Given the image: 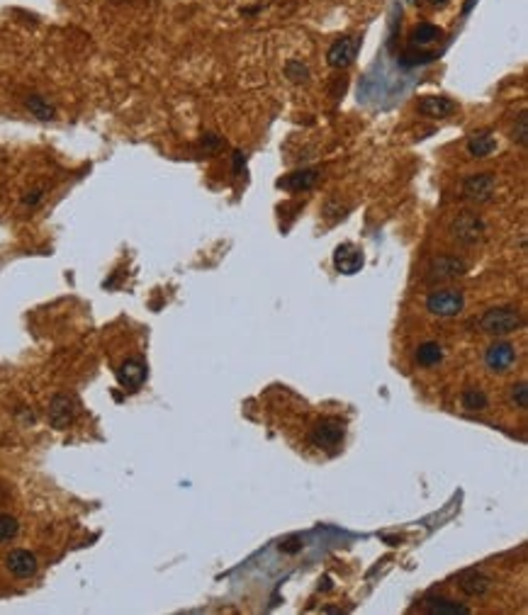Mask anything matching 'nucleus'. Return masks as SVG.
<instances>
[{"label":"nucleus","mask_w":528,"mask_h":615,"mask_svg":"<svg viewBox=\"0 0 528 615\" xmlns=\"http://www.w3.org/2000/svg\"><path fill=\"white\" fill-rule=\"evenodd\" d=\"M524 326V316L516 306H492L479 316V329L487 336H509Z\"/></svg>","instance_id":"nucleus-1"},{"label":"nucleus","mask_w":528,"mask_h":615,"mask_svg":"<svg viewBox=\"0 0 528 615\" xmlns=\"http://www.w3.org/2000/svg\"><path fill=\"white\" fill-rule=\"evenodd\" d=\"M487 234V224L479 215L474 212H460L458 217L450 222V236L453 241H458L460 246H474L484 239Z\"/></svg>","instance_id":"nucleus-2"},{"label":"nucleus","mask_w":528,"mask_h":615,"mask_svg":"<svg viewBox=\"0 0 528 615\" xmlns=\"http://www.w3.org/2000/svg\"><path fill=\"white\" fill-rule=\"evenodd\" d=\"M465 309V294L460 289H434L426 297V311L438 319H453Z\"/></svg>","instance_id":"nucleus-3"},{"label":"nucleus","mask_w":528,"mask_h":615,"mask_svg":"<svg viewBox=\"0 0 528 615\" xmlns=\"http://www.w3.org/2000/svg\"><path fill=\"white\" fill-rule=\"evenodd\" d=\"M467 260L458 256H436L426 268V282L429 285H443V282H453L467 273Z\"/></svg>","instance_id":"nucleus-4"},{"label":"nucleus","mask_w":528,"mask_h":615,"mask_svg":"<svg viewBox=\"0 0 528 615\" xmlns=\"http://www.w3.org/2000/svg\"><path fill=\"white\" fill-rule=\"evenodd\" d=\"M343 435H346V423L341 418L326 416L322 421L314 423L310 443L314 448H319V450H331V448H336L343 440Z\"/></svg>","instance_id":"nucleus-5"},{"label":"nucleus","mask_w":528,"mask_h":615,"mask_svg":"<svg viewBox=\"0 0 528 615\" xmlns=\"http://www.w3.org/2000/svg\"><path fill=\"white\" fill-rule=\"evenodd\" d=\"M497 178L494 173H472L462 180V195L474 205H487L494 200Z\"/></svg>","instance_id":"nucleus-6"},{"label":"nucleus","mask_w":528,"mask_h":615,"mask_svg":"<svg viewBox=\"0 0 528 615\" xmlns=\"http://www.w3.org/2000/svg\"><path fill=\"white\" fill-rule=\"evenodd\" d=\"M46 416H49L51 428L64 430L76 421V416H78V404H76V399L68 397V394H54L49 401V409H46Z\"/></svg>","instance_id":"nucleus-7"},{"label":"nucleus","mask_w":528,"mask_h":615,"mask_svg":"<svg viewBox=\"0 0 528 615\" xmlns=\"http://www.w3.org/2000/svg\"><path fill=\"white\" fill-rule=\"evenodd\" d=\"M516 346L509 341H497L492 343V346L487 348V353H484V365H487L489 372H497V375H502V372H509L514 368L516 363Z\"/></svg>","instance_id":"nucleus-8"},{"label":"nucleus","mask_w":528,"mask_h":615,"mask_svg":"<svg viewBox=\"0 0 528 615\" xmlns=\"http://www.w3.org/2000/svg\"><path fill=\"white\" fill-rule=\"evenodd\" d=\"M358 49H360L358 37H341L329 46L326 61H329L331 68H348L355 61V56H358Z\"/></svg>","instance_id":"nucleus-9"},{"label":"nucleus","mask_w":528,"mask_h":615,"mask_svg":"<svg viewBox=\"0 0 528 615\" xmlns=\"http://www.w3.org/2000/svg\"><path fill=\"white\" fill-rule=\"evenodd\" d=\"M146 375H149L146 363L139 358H127L120 368H117V382H120V387H124L127 392H136V389L146 382Z\"/></svg>","instance_id":"nucleus-10"},{"label":"nucleus","mask_w":528,"mask_h":615,"mask_svg":"<svg viewBox=\"0 0 528 615\" xmlns=\"http://www.w3.org/2000/svg\"><path fill=\"white\" fill-rule=\"evenodd\" d=\"M363 263H365V256H363V251H360L358 246L355 244H341V246H336V251H334V268L339 270L341 275H355V273H360V268H363Z\"/></svg>","instance_id":"nucleus-11"},{"label":"nucleus","mask_w":528,"mask_h":615,"mask_svg":"<svg viewBox=\"0 0 528 615\" xmlns=\"http://www.w3.org/2000/svg\"><path fill=\"white\" fill-rule=\"evenodd\" d=\"M5 569L15 579H29L37 574L39 562L34 557V552H29V549H10L8 557H5Z\"/></svg>","instance_id":"nucleus-12"},{"label":"nucleus","mask_w":528,"mask_h":615,"mask_svg":"<svg viewBox=\"0 0 528 615\" xmlns=\"http://www.w3.org/2000/svg\"><path fill=\"white\" fill-rule=\"evenodd\" d=\"M417 110H419V115L431 117V120H443V117H450L455 112V103L443 95H426L417 105Z\"/></svg>","instance_id":"nucleus-13"},{"label":"nucleus","mask_w":528,"mask_h":615,"mask_svg":"<svg viewBox=\"0 0 528 615\" xmlns=\"http://www.w3.org/2000/svg\"><path fill=\"white\" fill-rule=\"evenodd\" d=\"M319 180V170L307 168V170H295V173L285 175V178L278 180V187L290 192H300V190H310L314 187V182Z\"/></svg>","instance_id":"nucleus-14"},{"label":"nucleus","mask_w":528,"mask_h":615,"mask_svg":"<svg viewBox=\"0 0 528 615\" xmlns=\"http://www.w3.org/2000/svg\"><path fill=\"white\" fill-rule=\"evenodd\" d=\"M492 589V579L484 574V572H465V574L460 577V591L467 596H472V599H479V596H484L487 591Z\"/></svg>","instance_id":"nucleus-15"},{"label":"nucleus","mask_w":528,"mask_h":615,"mask_svg":"<svg viewBox=\"0 0 528 615\" xmlns=\"http://www.w3.org/2000/svg\"><path fill=\"white\" fill-rule=\"evenodd\" d=\"M497 151V139L489 132H477L467 139V153L472 158H487Z\"/></svg>","instance_id":"nucleus-16"},{"label":"nucleus","mask_w":528,"mask_h":615,"mask_svg":"<svg viewBox=\"0 0 528 615\" xmlns=\"http://www.w3.org/2000/svg\"><path fill=\"white\" fill-rule=\"evenodd\" d=\"M443 37V29L438 25H431V22H421V25H417L412 29V34H409V41H412V46H429L434 44V41H438Z\"/></svg>","instance_id":"nucleus-17"},{"label":"nucleus","mask_w":528,"mask_h":615,"mask_svg":"<svg viewBox=\"0 0 528 615\" xmlns=\"http://www.w3.org/2000/svg\"><path fill=\"white\" fill-rule=\"evenodd\" d=\"M25 108L32 112V115L37 117V120H41V122L56 120V108H54V105H51L44 95H37V93H32V95L25 98Z\"/></svg>","instance_id":"nucleus-18"},{"label":"nucleus","mask_w":528,"mask_h":615,"mask_svg":"<svg viewBox=\"0 0 528 615\" xmlns=\"http://www.w3.org/2000/svg\"><path fill=\"white\" fill-rule=\"evenodd\" d=\"M414 358H417V363L421 365V368H436V365L443 360V348L438 346L436 341H424L417 348Z\"/></svg>","instance_id":"nucleus-19"},{"label":"nucleus","mask_w":528,"mask_h":615,"mask_svg":"<svg viewBox=\"0 0 528 615\" xmlns=\"http://www.w3.org/2000/svg\"><path fill=\"white\" fill-rule=\"evenodd\" d=\"M426 613L431 615H467L470 608L448 599H426Z\"/></svg>","instance_id":"nucleus-20"},{"label":"nucleus","mask_w":528,"mask_h":615,"mask_svg":"<svg viewBox=\"0 0 528 615\" xmlns=\"http://www.w3.org/2000/svg\"><path fill=\"white\" fill-rule=\"evenodd\" d=\"M460 401H462V409H465V411H484L489 406L487 394H484L482 389H477V387H467L465 392H462Z\"/></svg>","instance_id":"nucleus-21"},{"label":"nucleus","mask_w":528,"mask_h":615,"mask_svg":"<svg viewBox=\"0 0 528 615\" xmlns=\"http://www.w3.org/2000/svg\"><path fill=\"white\" fill-rule=\"evenodd\" d=\"M285 76L293 83H298V86H307V83H310V66L302 63L300 58H290V61L285 63Z\"/></svg>","instance_id":"nucleus-22"},{"label":"nucleus","mask_w":528,"mask_h":615,"mask_svg":"<svg viewBox=\"0 0 528 615\" xmlns=\"http://www.w3.org/2000/svg\"><path fill=\"white\" fill-rule=\"evenodd\" d=\"M434 58H438L434 51H417V49H407L405 54L400 56V63L407 68H414V66H424V63H431Z\"/></svg>","instance_id":"nucleus-23"},{"label":"nucleus","mask_w":528,"mask_h":615,"mask_svg":"<svg viewBox=\"0 0 528 615\" xmlns=\"http://www.w3.org/2000/svg\"><path fill=\"white\" fill-rule=\"evenodd\" d=\"M17 533H20V520L10 513H0V545L15 540Z\"/></svg>","instance_id":"nucleus-24"},{"label":"nucleus","mask_w":528,"mask_h":615,"mask_svg":"<svg viewBox=\"0 0 528 615\" xmlns=\"http://www.w3.org/2000/svg\"><path fill=\"white\" fill-rule=\"evenodd\" d=\"M512 139H514L519 146H526V144H528V115H526V112H521V115L516 117V124H514V129H512Z\"/></svg>","instance_id":"nucleus-25"},{"label":"nucleus","mask_w":528,"mask_h":615,"mask_svg":"<svg viewBox=\"0 0 528 615\" xmlns=\"http://www.w3.org/2000/svg\"><path fill=\"white\" fill-rule=\"evenodd\" d=\"M509 397H512V404L516 406V409H526V406H528V387H526V382L514 384Z\"/></svg>","instance_id":"nucleus-26"},{"label":"nucleus","mask_w":528,"mask_h":615,"mask_svg":"<svg viewBox=\"0 0 528 615\" xmlns=\"http://www.w3.org/2000/svg\"><path fill=\"white\" fill-rule=\"evenodd\" d=\"M280 549H283L285 554H298V552H302V537H298V535L288 537V540L280 542Z\"/></svg>","instance_id":"nucleus-27"},{"label":"nucleus","mask_w":528,"mask_h":615,"mask_svg":"<svg viewBox=\"0 0 528 615\" xmlns=\"http://www.w3.org/2000/svg\"><path fill=\"white\" fill-rule=\"evenodd\" d=\"M41 200H44V190L37 187V190H29L25 197H22V205H25V207H37Z\"/></svg>","instance_id":"nucleus-28"},{"label":"nucleus","mask_w":528,"mask_h":615,"mask_svg":"<svg viewBox=\"0 0 528 615\" xmlns=\"http://www.w3.org/2000/svg\"><path fill=\"white\" fill-rule=\"evenodd\" d=\"M431 5H434V8H443V5L448 3V0H429Z\"/></svg>","instance_id":"nucleus-29"},{"label":"nucleus","mask_w":528,"mask_h":615,"mask_svg":"<svg viewBox=\"0 0 528 615\" xmlns=\"http://www.w3.org/2000/svg\"><path fill=\"white\" fill-rule=\"evenodd\" d=\"M472 5H474V0H467V5H465V8H462V13H470Z\"/></svg>","instance_id":"nucleus-30"}]
</instances>
